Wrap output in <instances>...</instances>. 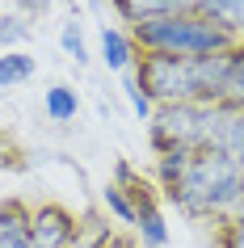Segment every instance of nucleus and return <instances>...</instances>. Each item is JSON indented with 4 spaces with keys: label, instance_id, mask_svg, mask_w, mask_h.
I'll use <instances>...</instances> for the list:
<instances>
[{
    "label": "nucleus",
    "instance_id": "nucleus-3",
    "mask_svg": "<svg viewBox=\"0 0 244 248\" xmlns=\"http://www.w3.org/2000/svg\"><path fill=\"white\" fill-rule=\"evenodd\" d=\"M130 38H135V46L143 55H181V59L219 55V51L236 46L198 9H181V13H164V17H152V21H139V26H130Z\"/></svg>",
    "mask_w": 244,
    "mask_h": 248
},
{
    "label": "nucleus",
    "instance_id": "nucleus-8",
    "mask_svg": "<svg viewBox=\"0 0 244 248\" xmlns=\"http://www.w3.org/2000/svg\"><path fill=\"white\" fill-rule=\"evenodd\" d=\"M198 13L206 21H215L236 46H244V0H202Z\"/></svg>",
    "mask_w": 244,
    "mask_h": 248
},
{
    "label": "nucleus",
    "instance_id": "nucleus-12",
    "mask_svg": "<svg viewBox=\"0 0 244 248\" xmlns=\"http://www.w3.org/2000/svg\"><path fill=\"white\" fill-rule=\"evenodd\" d=\"M34 72H38L34 55H26V51H4L0 55V89H17V84L34 80Z\"/></svg>",
    "mask_w": 244,
    "mask_h": 248
},
{
    "label": "nucleus",
    "instance_id": "nucleus-17",
    "mask_svg": "<svg viewBox=\"0 0 244 248\" xmlns=\"http://www.w3.org/2000/svg\"><path fill=\"white\" fill-rule=\"evenodd\" d=\"M223 105H231V109H244V46H236V67H231V76H228Z\"/></svg>",
    "mask_w": 244,
    "mask_h": 248
},
{
    "label": "nucleus",
    "instance_id": "nucleus-2",
    "mask_svg": "<svg viewBox=\"0 0 244 248\" xmlns=\"http://www.w3.org/2000/svg\"><path fill=\"white\" fill-rule=\"evenodd\" d=\"M164 198L190 219L228 223L244 198V164H236L223 152H194L177 185L164 189Z\"/></svg>",
    "mask_w": 244,
    "mask_h": 248
},
{
    "label": "nucleus",
    "instance_id": "nucleus-13",
    "mask_svg": "<svg viewBox=\"0 0 244 248\" xmlns=\"http://www.w3.org/2000/svg\"><path fill=\"white\" fill-rule=\"evenodd\" d=\"M34 38V26H30L21 13H0V46L4 51H17Z\"/></svg>",
    "mask_w": 244,
    "mask_h": 248
},
{
    "label": "nucleus",
    "instance_id": "nucleus-20",
    "mask_svg": "<svg viewBox=\"0 0 244 248\" xmlns=\"http://www.w3.org/2000/svg\"><path fill=\"white\" fill-rule=\"evenodd\" d=\"M17 4H21V13H30V17H42L51 9V0H17Z\"/></svg>",
    "mask_w": 244,
    "mask_h": 248
},
{
    "label": "nucleus",
    "instance_id": "nucleus-6",
    "mask_svg": "<svg viewBox=\"0 0 244 248\" xmlns=\"http://www.w3.org/2000/svg\"><path fill=\"white\" fill-rule=\"evenodd\" d=\"M101 63L110 67V72H118V76L135 72V63H139V46H135V38H130V30H118V26H105L101 30Z\"/></svg>",
    "mask_w": 244,
    "mask_h": 248
},
{
    "label": "nucleus",
    "instance_id": "nucleus-19",
    "mask_svg": "<svg viewBox=\"0 0 244 248\" xmlns=\"http://www.w3.org/2000/svg\"><path fill=\"white\" fill-rule=\"evenodd\" d=\"M93 248H139V240H127V235H114V232H105L101 240Z\"/></svg>",
    "mask_w": 244,
    "mask_h": 248
},
{
    "label": "nucleus",
    "instance_id": "nucleus-11",
    "mask_svg": "<svg viewBox=\"0 0 244 248\" xmlns=\"http://www.w3.org/2000/svg\"><path fill=\"white\" fill-rule=\"evenodd\" d=\"M42 109H47L51 122H72V118L80 114V97H76V89H67V84H51V89L42 93Z\"/></svg>",
    "mask_w": 244,
    "mask_h": 248
},
{
    "label": "nucleus",
    "instance_id": "nucleus-10",
    "mask_svg": "<svg viewBox=\"0 0 244 248\" xmlns=\"http://www.w3.org/2000/svg\"><path fill=\"white\" fill-rule=\"evenodd\" d=\"M118 9V17L122 21H130V26H139V21H152V17H164V13H181L177 0H110Z\"/></svg>",
    "mask_w": 244,
    "mask_h": 248
},
{
    "label": "nucleus",
    "instance_id": "nucleus-21",
    "mask_svg": "<svg viewBox=\"0 0 244 248\" xmlns=\"http://www.w3.org/2000/svg\"><path fill=\"white\" fill-rule=\"evenodd\" d=\"M181 9H198V4H202V0H177Z\"/></svg>",
    "mask_w": 244,
    "mask_h": 248
},
{
    "label": "nucleus",
    "instance_id": "nucleus-14",
    "mask_svg": "<svg viewBox=\"0 0 244 248\" xmlns=\"http://www.w3.org/2000/svg\"><path fill=\"white\" fill-rule=\"evenodd\" d=\"M101 202H105V210H110L118 223L135 227V202H130V194H127V189H122L118 181H110V185L101 189Z\"/></svg>",
    "mask_w": 244,
    "mask_h": 248
},
{
    "label": "nucleus",
    "instance_id": "nucleus-18",
    "mask_svg": "<svg viewBox=\"0 0 244 248\" xmlns=\"http://www.w3.org/2000/svg\"><path fill=\"white\" fill-rule=\"evenodd\" d=\"M219 248H244V215L219 223Z\"/></svg>",
    "mask_w": 244,
    "mask_h": 248
},
{
    "label": "nucleus",
    "instance_id": "nucleus-4",
    "mask_svg": "<svg viewBox=\"0 0 244 248\" xmlns=\"http://www.w3.org/2000/svg\"><path fill=\"white\" fill-rule=\"evenodd\" d=\"M219 114L223 101H177V105H156L152 122H147V139L152 152H206L215 143Z\"/></svg>",
    "mask_w": 244,
    "mask_h": 248
},
{
    "label": "nucleus",
    "instance_id": "nucleus-5",
    "mask_svg": "<svg viewBox=\"0 0 244 248\" xmlns=\"http://www.w3.org/2000/svg\"><path fill=\"white\" fill-rule=\"evenodd\" d=\"M76 235H80V223L64 206L30 210V240H34V248H72Z\"/></svg>",
    "mask_w": 244,
    "mask_h": 248
},
{
    "label": "nucleus",
    "instance_id": "nucleus-15",
    "mask_svg": "<svg viewBox=\"0 0 244 248\" xmlns=\"http://www.w3.org/2000/svg\"><path fill=\"white\" fill-rule=\"evenodd\" d=\"M122 93H127V101H130V109H135V118H139V122H152L156 101L143 93V84L135 80V72H127V76H122Z\"/></svg>",
    "mask_w": 244,
    "mask_h": 248
},
{
    "label": "nucleus",
    "instance_id": "nucleus-16",
    "mask_svg": "<svg viewBox=\"0 0 244 248\" xmlns=\"http://www.w3.org/2000/svg\"><path fill=\"white\" fill-rule=\"evenodd\" d=\"M59 46H64L67 59L89 63V46H84V34H80V21H76V17H72V21H64V30H59Z\"/></svg>",
    "mask_w": 244,
    "mask_h": 248
},
{
    "label": "nucleus",
    "instance_id": "nucleus-1",
    "mask_svg": "<svg viewBox=\"0 0 244 248\" xmlns=\"http://www.w3.org/2000/svg\"><path fill=\"white\" fill-rule=\"evenodd\" d=\"M236 67V46L219 55H198V59H181V55H139L135 80L156 105H177V101H223L228 76Z\"/></svg>",
    "mask_w": 244,
    "mask_h": 248
},
{
    "label": "nucleus",
    "instance_id": "nucleus-22",
    "mask_svg": "<svg viewBox=\"0 0 244 248\" xmlns=\"http://www.w3.org/2000/svg\"><path fill=\"white\" fill-rule=\"evenodd\" d=\"M236 215H244V198H240V206H236ZM236 215H231V219H236Z\"/></svg>",
    "mask_w": 244,
    "mask_h": 248
},
{
    "label": "nucleus",
    "instance_id": "nucleus-9",
    "mask_svg": "<svg viewBox=\"0 0 244 248\" xmlns=\"http://www.w3.org/2000/svg\"><path fill=\"white\" fill-rule=\"evenodd\" d=\"M0 248H34L30 240V210L21 202L0 206Z\"/></svg>",
    "mask_w": 244,
    "mask_h": 248
},
{
    "label": "nucleus",
    "instance_id": "nucleus-7",
    "mask_svg": "<svg viewBox=\"0 0 244 248\" xmlns=\"http://www.w3.org/2000/svg\"><path fill=\"white\" fill-rule=\"evenodd\" d=\"M206 152H223V156H231L236 164H244V109L223 105V114H219V131H215V143L206 147Z\"/></svg>",
    "mask_w": 244,
    "mask_h": 248
}]
</instances>
